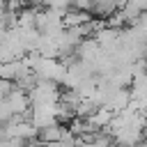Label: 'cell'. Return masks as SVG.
I'll return each instance as SVG.
<instances>
[{
  "mask_svg": "<svg viewBox=\"0 0 147 147\" xmlns=\"http://www.w3.org/2000/svg\"><path fill=\"white\" fill-rule=\"evenodd\" d=\"M28 99H30V108L32 106H55L60 99V85L48 83V80H37L32 85V90L28 92Z\"/></svg>",
  "mask_w": 147,
  "mask_h": 147,
  "instance_id": "cell-1",
  "label": "cell"
},
{
  "mask_svg": "<svg viewBox=\"0 0 147 147\" xmlns=\"http://www.w3.org/2000/svg\"><path fill=\"white\" fill-rule=\"evenodd\" d=\"M2 101H5V106L9 108V113H11V115L28 117V113H30V99H28V92H23V90L14 87V90H11Z\"/></svg>",
  "mask_w": 147,
  "mask_h": 147,
  "instance_id": "cell-2",
  "label": "cell"
}]
</instances>
